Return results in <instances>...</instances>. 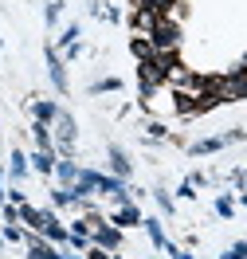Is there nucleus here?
<instances>
[{
	"mask_svg": "<svg viewBox=\"0 0 247 259\" xmlns=\"http://www.w3.org/2000/svg\"><path fill=\"white\" fill-rule=\"evenodd\" d=\"M32 161H35V169H39V173H51V169H55V157H51V149H39Z\"/></svg>",
	"mask_w": 247,
	"mask_h": 259,
	"instance_id": "39448f33",
	"label": "nucleus"
},
{
	"mask_svg": "<svg viewBox=\"0 0 247 259\" xmlns=\"http://www.w3.org/2000/svg\"><path fill=\"white\" fill-rule=\"evenodd\" d=\"M90 259H106V255H102V251H94V255H90Z\"/></svg>",
	"mask_w": 247,
	"mask_h": 259,
	"instance_id": "aec40b11",
	"label": "nucleus"
},
{
	"mask_svg": "<svg viewBox=\"0 0 247 259\" xmlns=\"http://www.w3.org/2000/svg\"><path fill=\"white\" fill-rule=\"evenodd\" d=\"M55 142H59V149H63V153H71V149H75V122H71L67 114H59V118H55Z\"/></svg>",
	"mask_w": 247,
	"mask_h": 259,
	"instance_id": "f03ea898",
	"label": "nucleus"
},
{
	"mask_svg": "<svg viewBox=\"0 0 247 259\" xmlns=\"http://www.w3.org/2000/svg\"><path fill=\"white\" fill-rule=\"evenodd\" d=\"M228 259H247V243H235V247L228 251Z\"/></svg>",
	"mask_w": 247,
	"mask_h": 259,
	"instance_id": "a211bd4d",
	"label": "nucleus"
},
{
	"mask_svg": "<svg viewBox=\"0 0 247 259\" xmlns=\"http://www.w3.org/2000/svg\"><path fill=\"white\" fill-rule=\"evenodd\" d=\"M24 161H28V157H24V153L16 149V153H12V177H24V169H28Z\"/></svg>",
	"mask_w": 247,
	"mask_h": 259,
	"instance_id": "4468645a",
	"label": "nucleus"
},
{
	"mask_svg": "<svg viewBox=\"0 0 247 259\" xmlns=\"http://www.w3.org/2000/svg\"><path fill=\"white\" fill-rule=\"evenodd\" d=\"M145 228H149V236H153V243H157V247H165V236H161V224H157V220H145Z\"/></svg>",
	"mask_w": 247,
	"mask_h": 259,
	"instance_id": "2eb2a0df",
	"label": "nucleus"
},
{
	"mask_svg": "<svg viewBox=\"0 0 247 259\" xmlns=\"http://www.w3.org/2000/svg\"><path fill=\"white\" fill-rule=\"evenodd\" d=\"M145 39H149V48H153V55H173V51H177V44H181L177 24H169V20H157V28H153Z\"/></svg>",
	"mask_w": 247,
	"mask_h": 259,
	"instance_id": "f257e3e1",
	"label": "nucleus"
},
{
	"mask_svg": "<svg viewBox=\"0 0 247 259\" xmlns=\"http://www.w3.org/2000/svg\"><path fill=\"white\" fill-rule=\"evenodd\" d=\"M35 142H39V149H51V134H47V122H35Z\"/></svg>",
	"mask_w": 247,
	"mask_h": 259,
	"instance_id": "9d476101",
	"label": "nucleus"
},
{
	"mask_svg": "<svg viewBox=\"0 0 247 259\" xmlns=\"http://www.w3.org/2000/svg\"><path fill=\"white\" fill-rule=\"evenodd\" d=\"M47 67H51V82H55V91H67V75H63V63H59L55 51H47Z\"/></svg>",
	"mask_w": 247,
	"mask_h": 259,
	"instance_id": "20e7f679",
	"label": "nucleus"
},
{
	"mask_svg": "<svg viewBox=\"0 0 247 259\" xmlns=\"http://www.w3.org/2000/svg\"><path fill=\"white\" fill-rule=\"evenodd\" d=\"M110 161H114V173H118V177H126V173H130V161H126V153H122V149H110Z\"/></svg>",
	"mask_w": 247,
	"mask_h": 259,
	"instance_id": "0eeeda50",
	"label": "nucleus"
},
{
	"mask_svg": "<svg viewBox=\"0 0 247 259\" xmlns=\"http://www.w3.org/2000/svg\"><path fill=\"white\" fill-rule=\"evenodd\" d=\"M35 118H39V122H51V118H59V110H55L51 102H39V106H35Z\"/></svg>",
	"mask_w": 247,
	"mask_h": 259,
	"instance_id": "9b49d317",
	"label": "nucleus"
},
{
	"mask_svg": "<svg viewBox=\"0 0 247 259\" xmlns=\"http://www.w3.org/2000/svg\"><path fill=\"white\" fill-rule=\"evenodd\" d=\"M75 35H79V28H67V32H63V35H59V39H63L67 48H71V44H75Z\"/></svg>",
	"mask_w": 247,
	"mask_h": 259,
	"instance_id": "6ab92c4d",
	"label": "nucleus"
},
{
	"mask_svg": "<svg viewBox=\"0 0 247 259\" xmlns=\"http://www.w3.org/2000/svg\"><path fill=\"white\" fill-rule=\"evenodd\" d=\"M133 55L145 63V59H153V48H149V39H133Z\"/></svg>",
	"mask_w": 247,
	"mask_h": 259,
	"instance_id": "1a4fd4ad",
	"label": "nucleus"
},
{
	"mask_svg": "<svg viewBox=\"0 0 247 259\" xmlns=\"http://www.w3.org/2000/svg\"><path fill=\"white\" fill-rule=\"evenodd\" d=\"M55 169H59V177H63V181H79V169H75L71 161H55Z\"/></svg>",
	"mask_w": 247,
	"mask_h": 259,
	"instance_id": "f8f14e48",
	"label": "nucleus"
},
{
	"mask_svg": "<svg viewBox=\"0 0 247 259\" xmlns=\"http://www.w3.org/2000/svg\"><path fill=\"white\" fill-rule=\"evenodd\" d=\"M157 20H161V16H157L153 8H137V16H133V28L149 35V32H153V28H157Z\"/></svg>",
	"mask_w": 247,
	"mask_h": 259,
	"instance_id": "7ed1b4c3",
	"label": "nucleus"
},
{
	"mask_svg": "<svg viewBox=\"0 0 247 259\" xmlns=\"http://www.w3.org/2000/svg\"><path fill=\"white\" fill-rule=\"evenodd\" d=\"M118 224H137V220H141V216H137V208H133V204H126V208H118V216H114Z\"/></svg>",
	"mask_w": 247,
	"mask_h": 259,
	"instance_id": "6e6552de",
	"label": "nucleus"
},
{
	"mask_svg": "<svg viewBox=\"0 0 247 259\" xmlns=\"http://www.w3.org/2000/svg\"><path fill=\"white\" fill-rule=\"evenodd\" d=\"M118 87H122L118 79H102V82H94L90 91H94V95H102V91H118Z\"/></svg>",
	"mask_w": 247,
	"mask_h": 259,
	"instance_id": "dca6fc26",
	"label": "nucleus"
},
{
	"mask_svg": "<svg viewBox=\"0 0 247 259\" xmlns=\"http://www.w3.org/2000/svg\"><path fill=\"white\" fill-rule=\"evenodd\" d=\"M32 259H71V255H55L51 247H43V243H35V247H32Z\"/></svg>",
	"mask_w": 247,
	"mask_h": 259,
	"instance_id": "ddd939ff",
	"label": "nucleus"
},
{
	"mask_svg": "<svg viewBox=\"0 0 247 259\" xmlns=\"http://www.w3.org/2000/svg\"><path fill=\"white\" fill-rule=\"evenodd\" d=\"M94 240H98L102 247H118V240H122V236H118L114 228H98V232H94Z\"/></svg>",
	"mask_w": 247,
	"mask_h": 259,
	"instance_id": "423d86ee",
	"label": "nucleus"
},
{
	"mask_svg": "<svg viewBox=\"0 0 247 259\" xmlns=\"http://www.w3.org/2000/svg\"><path fill=\"white\" fill-rule=\"evenodd\" d=\"M216 212H220V216H231V212H235V204H231L228 196H220V200H216Z\"/></svg>",
	"mask_w": 247,
	"mask_h": 259,
	"instance_id": "f3484780",
	"label": "nucleus"
}]
</instances>
